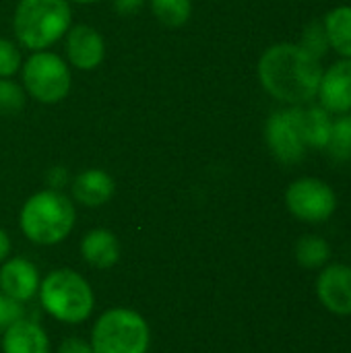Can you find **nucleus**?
Instances as JSON below:
<instances>
[{"label": "nucleus", "instance_id": "1", "mask_svg": "<svg viewBox=\"0 0 351 353\" xmlns=\"http://www.w3.org/2000/svg\"><path fill=\"white\" fill-rule=\"evenodd\" d=\"M323 77L321 60L298 43H275L259 60V79L265 91L290 105H304L317 97Z\"/></svg>", "mask_w": 351, "mask_h": 353}, {"label": "nucleus", "instance_id": "2", "mask_svg": "<svg viewBox=\"0 0 351 353\" xmlns=\"http://www.w3.org/2000/svg\"><path fill=\"white\" fill-rule=\"evenodd\" d=\"M74 225V207L62 192L50 188L33 194L21 209V230L35 244H58Z\"/></svg>", "mask_w": 351, "mask_h": 353}, {"label": "nucleus", "instance_id": "3", "mask_svg": "<svg viewBox=\"0 0 351 353\" xmlns=\"http://www.w3.org/2000/svg\"><path fill=\"white\" fill-rule=\"evenodd\" d=\"M70 25L66 0H21L14 10V33L29 50H43L58 41Z\"/></svg>", "mask_w": 351, "mask_h": 353}, {"label": "nucleus", "instance_id": "4", "mask_svg": "<svg viewBox=\"0 0 351 353\" xmlns=\"http://www.w3.org/2000/svg\"><path fill=\"white\" fill-rule=\"evenodd\" d=\"M41 306L58 321L77 325L89 319L93 310L91 285L79 273L70 269H58L50 273L39 285Z\"/></svg>", "mask_w": 351, "mask_h": 353}, {"label": "nucleus", "instance_id": "5", "mask_svg": "<svg viewBox=\"0 0 351 353\" xmlns=\"http://www.w3.org/2000/svg\"><path fill=\"white\" fill-rule=\"evenodd\" d=\"M91 350L93 353H147L149 325L134 310H108L93 327Z\"/></svg>", "mask_w": 351, "mask_h": 353}, {"label": "nucleus", "instance_id": "6", "mask_svg": "<svg viewBox=\"0 0 351 353\" xmlns=\"http://www.w3.org/2000/svg\"><path fill=\"white\" fill-rule=\"evenodd\" d=\"M23 83L37 101L58 103L70 91V70L60 56L35 52L23 66Z\"/></svg>", "mask_w": 351, "mask_h": 353}, {"label": "nucleus", "instance_id": "7", "mask_svg": "<svg viewBox=\"0 0 351 353\" xmlns=\"http://www.w3.org/2000/svg\"><path fill=\"white\" fill-rule=\"evenodd\" d=\"M285 205L290 213L308 223L327 221L337 209L335 190L319 178H300L285 190Z\"/></svg>", "mask_w": 351, "mask_h": 353}, {"label": "nucleus", "instance_id": "8", "mask_svg": "<svg viewBox=\"0 0 351 353\" xmlns=\"http://www.w3.org/2000/svg\"><path fill=\"white\" fill-rule=\"evenodd\" d=\"M265 139L273 157L281 163H298L306 153V145L300 137L292 108L277 110L269 116L265 126Z\"/></svg>", "mask_w": 351, "mask_h": 353}, {"label": "nucleus", "instance_id": "9", "mask_svg": "<svg viewBox=\"0 0 351 353\" xmlns=\"http://www.w3.org/2000/svg\"><path fill=\"white\" fill-rule=\"evenodd\" d=\"M321 108L329 114H348L351 112V58H341L323 70L319 93Z\"/></svg>", "mask_w": 351, "mask_h": 353}, {"label": "nucleus", "instance_id": "10", "mask_svg": "<svg viewBox=\"0 0 351 353\" xmlns=\"http://www.w3.org/2000/svg\"><path fill=\"white\" fill-rule=\"evenodd\" d=\"M317 296L333 314H351V267L331 265L317 279Z\"/></svg>", "mask_w": 351, "mask_h": 353}, {"label": "nucleus", "instance_id": "11", "mask_svg": "<svg viewBox=\"0 0 351 353\" xmlns=\"http://www.w3.org/2000/svg\"><path fill=\"white\" fill-rule=\"evenodd\" d=\"M66 54L72 66L81 70H93L106 56L103 37L89 25H77L68 31Z\"/></svg>", "mask_w": 351, "mask_h": 353}, {"label": "nucleus", "instance_id": "12", "mask_svg": "<svg viewBox=\"0 0 351 353\" xmlns=\"http://www.w3.org/2000/svg\"><path fill=\"white\" fill-rule=\"evenodd\" d=\"M2 294L17 302H27L39 292V273L27 259H10L0 269Z\"/></svg>", "mask_w": 351, "mask_h": 353}, {"label": "nucleus", "instance_id": "13", "mask_svg": "<svg viewBox=\"0 0 351 353\" xmlns=\"http://www.w3.org/2000/svg\"><path fill=\"white\" fill-rule=\"evenodd\" d=\"M300 137L306 145V149H325L329 143L333 118L331 114L321 105H292Z\"/></svg>", "mask_w": 351, "mask_h": 353}, {"label": "nucleus", "instance_id": "14", "mask_svg": "<svg viewBox=\"0 0 351 353\" xmlns=\"http://www.w3.org/2000/svg\"><path fill=\"white\" fill-rule=\"evenodd\" d=\"M4 353H50V341L46 331L31 321H17L4 331Z\"/></svg>", "mask_w": 351, "mask_h": 353}, {"label": "nucleus", "instance_id": "15", "mask_svg": "<svg viewBox=\"0 0 351 353\" xmlns=\"http://www.w3.org/2000/svg\"><path fill=\"white\" fill-rule=\"evenodd\" d=\"M116 184L103 170H87L79 174L72 182V194L79 203L87 207H99L114 196Z\"/></svg>", "mask_w": 351, "mask_h": 353}, {"label": "nucleus", "instance_id": "16", "mask_svg": "<svg viewBox=\"0 0 351 353\" xmlns=\"http://www.w3.org/2000/svg\"><path fill=\"white\" fill-rule=\"evenodd\" d=\"M81 254L89 265H93L97 269H110L120 259L118 238L108 230H93L83 238Z\"/></svg>", "mask_w": 351, "mask_h": 353}, {"label": "nucleus", "instance_id": "17", "mask_svg": "<svg viewBox=\"0 0 351 353\" xmlns=\"http://www.w3.org/2000/svg\"><path fill=\"white\" fill-rule=\"evenodd\" d=\"M323 25L329 48L343 58H351V6H335L327 12Z\"/></svg>", "mask_w": 351, "mask_h": 353}, {"label": "nucleus", "instance_id": "18", "mask_svg": "<svg viewBox=\"0 0 351 353\" xmlns=\"http://www.w3.org/2000/svg\"><path fill=\"white\" fill-rule=\"evenodd\" d=\"M331 259V246L321 236H302L296 244V261L304 269H319Z\"/></svg>", "mask_w": 351, "mask_h": 353}, {"label": "nucleus", "instance_id": "19", "mask_svg": "<svg viewBox=\"0 0 351 353\" xmlns=\"http://www.w3.org/2000/svg\"><path fill=\"white\" fill-rule=\"evenodd\" d=\"M335 161H351V112L333 120L329 143L325 147Z\"/></svg>", "mask_w": 351, "mask_h": 353}, {"label": "nucleus", "instance_id": "20", "mask_svg": "<svg viewBox=\"0 0 351 353\" xmlns=\"http://www.w3.org/2000/svg\"><path fill=\"white\" fill-rule=\"evenodd\" d=\"M153 14L168 27H180L188 21L192 4L190 0H151Z\"/></svg>", "mask_w": 351, "mask_h": 353}, {"label": "nucleus", "instance_id": "21", "mask_svg": "<svg viewBox=\"0 0 351 353\" xmlns=\"http://www.w3.org/2000/svg\"><path fill=\"white\" fill-rule=\"evenodd\" d=\"M302 50H306L312 58L321 60L331 48H329V39H327V31H325V25L319 23V21H312L304 27L302 31V37H300V43H298Z\"/></svg>", "mask_w": 351, "mask_h": 353}, {"label": "nucleus", "instance_id": "22", "mask_svg": "<svg viewBox=\"0 0 351 353\" xmlns=\"http://www.w3.org/2000/svg\"><path fill=\"white\" fill-rule=\"evenodd\" d=\"M25 108V93L23 89L8 79H0V114L14 116Z\"/></svg>", "mask_w": 351, "mask_h": 353}, {"label": "nucleus", "instance_id": "23", "mask_svg": "<svg viewBox=\"0 0 351 353\" xmlns=\"http://www.w3.org/2000/svg\"><path fill=\"white\" fill-rule=\"evenodd\" d=\"M19 66H21L19 48L8 39H0V79L14 74L19 70Z\"/></svg>", "mask_w": 351, "mask_h": 353}, {"label": "nucleus", "instance_id": "24", "mask_svg": "<svg viewBox=\"0 0 351 353\" xmlns=\"http://www.w3.org/2000/svg\"><path fill=\"white\" fill-rule=\"evenodd\" d=\"M23 319L21 302L8 298L6 294H0V331H6L10 325Z\"/></svg>", "mask_w": 351, "mask_h": 353}, {"label": "nucleus", "instance_id": "25", "mask_svg": "<svg viewBox=\"0 0 351 353\" xmlns=\"http://www.w3.org/2000/svg\"><path fill=\"white\" fill-rule=\"evenodd\" d=\"M58 353H93V350H91V345H89V343H85L83 339H79V337H70V339L62 341V345H60Z\"/></svg>", "mask_w": 351, "mask_h": 353}, {"label": "nucleus", "instance_id": "26", "mask_svg": "<svg viewBox=\"0 0 351 353\" xmlns=\"http://www.w3.org/2000/svg\"><path fill=\"white\" fill-rule=\"evenodd\" d=\"M145 0H114V10L128 17V14H134L143 8Z\"/></svg>", "mask_w": 351, "mask_h": 353}, {"label": "nucleus", "instance_id": "27", "mask_svg": "<svg viewBox=\"0 0 351 353\" xmlns=\"http://www.w3.org/2000/svg\"><path fill=\"white\" fill-rule=\"evenodd\" d=\"M48 180H50L52 188H60V186L66 182V172H64V168H54V170L48 174Z\"/></svg>", "mask_w": 351, "mask_h": 353}, {"label": "nucleus", "instance_id": "28", "mask_svg": "<svg viewBox=\"0 0 351 353\" xmlns=\"http://www.w3.org/2000/svg\"><path fill=\"white\" fill-rule=\"evenodd\" d=\"M8 252H10V240H8L6 232L0 230V263L8 256Z\"/></svg>", "mask_w": 351, "mask_h": 353}, {"label": "nucleus", "instance_id": "29", "mask_svg": "<svg viewBox=\"0 0 351 353\" xmlns=\"http://www.w3.org/2000/svg\"><path fill=\"white\" fill-rule=\"evenodd\" d=\"M74 2H79V4H93V2H99V0H74Z\"/></svg>", "mask_w": 351, "mask_h": 353}]
</instances>
